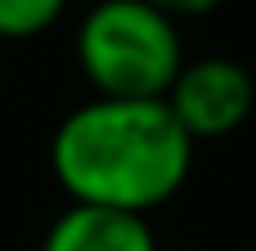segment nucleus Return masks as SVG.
<instances>
[{
  "label": "nucleus",
  "mask_w": 256,
  "mask_h": 251,
  "mask_svg": "<svg viewBox=\"0 0 256 251\" xmlns=\"http://www.w3.org/2000/svg\"><path fill=\"white\" fill-rule=\"evenodd\" d=\"M194 148L162 99H86L54 126L50 171L72 207L148 220L189 184Z\"/></svg>",
  "instance_id": "obj_1"
},
{
  "label": "nucleus",
  "mask_w": 256,
  "mask_h": 251,
  "mask_svg": "<svg viewBox=\"0 0 256 251\" xmlns=\"http://www.w3.org/2000/svg\"><path fill=\"white\" fill-rule=\"evenodd\" d=\"M76 67L94 99H166L184 40L176 18L148 0H99L76 27Z\"/></svg>",
  "instance_id": "obj_2"
},
{
  "label": "nucleus",
  "mask_w": 256,
  "mask_h": 251,
  "mask_svg": "<svg viewBox=\"0 0 256 251\" xmlns=\"http://www.w3.org/2000/svg\"><path fill=\"white\" fill-rule=\"evenodd\" d=\"M171 117L180 130L202 144V139H225L234 135L256 108V81L238 58L207 54V58H184L180 76L171 81L166 99Z\"/></svg>",
  "instance_id": "obj_3"
},
{
  "label": "nucleus",
  "mask_w": 256,
  "mask_h": 251,
  "mask_svg": "<svg viewBox=\"0 0 256 251\" xmlns=\"http://www.w3.org/2000/svg\"><path fill=\"white\" fill-rule=\"evenodd\" d=\"M40 251H158V234L144 216L68 207L45 229Z\"/></svg>",
  "instance_id": "obj_4"
},
{
  "label": "nucleus",
  "mask_w": 256,
  "mask_h": 251,
  "mask_svg": "<svg viewBox=\"0 0 256 251\" xmlns=\"http://www.w3.org/2000/svg\"><path fill=\"white\" fill-rule=\"evenodd\" d=\"M68 0H0V40L45 36L63 18Z\"/></svg>",
  "instance_id": "obj_5"
},
{
  "label": "nucleus",
  "mask_w": 256,
  "mask_h": 251,
  "mask_svg": "<svg viewBox=\"0 0 256 251\" xmlns=\"http://www.w3.org/2000/svg\"><path fill=\"white\" fill-rule=\"evenodd\" d=\"M148 4L162 9V13H171V18H202V13L220 9L225 0H148Z\"/></svg>",
  "instance_id": "obj_6"
}]
</instances>
